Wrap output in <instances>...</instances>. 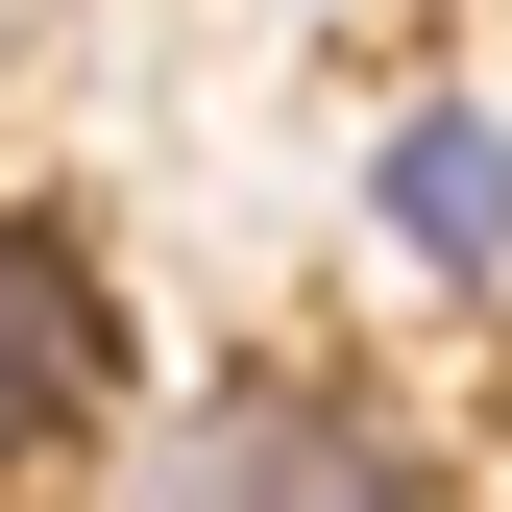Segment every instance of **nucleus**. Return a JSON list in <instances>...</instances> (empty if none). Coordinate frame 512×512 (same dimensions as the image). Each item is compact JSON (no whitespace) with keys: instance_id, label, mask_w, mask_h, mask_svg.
I'll return each instance as SVG.
<instances>
[{"instance_id":"f257e3e1","label":"nucleus","mask_w":512,"mask_h":512,"mask_svg":"<svg viewBox=\"0 0 512 512\" xmlns=\"http://www.w3.org/2000/svg\"><path fill=\"white\" fill-rule=\"evenodd\" d=\"M171 512H439V488H415L391 415H342V391H293V366H244V391L171 439Z\"/></svg>"},{"instance_id":"f03ea898","label":"nucleus","mask_w":512,"mask_h":512,"mask_svg":"<svg viewBox=\"0 0 512 512\" xmlns=\"http://www.w3.org/2000/svg\"><path fill=\"white\" fill-rule=\"evenodd\" d=\"M98 415H122V293H98V244H74V220L0 196V488L74 464Z\"/></svg>"},{"instance_id":"7ed1b4c3","label":"nucleus","mask_w":512,"mask_h":512,"mask_svg":"<svg viewBox=\"0 0 512 512\" xmlns=\"http://www.w3.org/2000/svg\"><path fill=\"white\" fill-rule=\"evenodd\" d=\"M366 220H391L439 293H512V122L488 98H415L391 147H366Z\"/></svg>"}]
</instances>
